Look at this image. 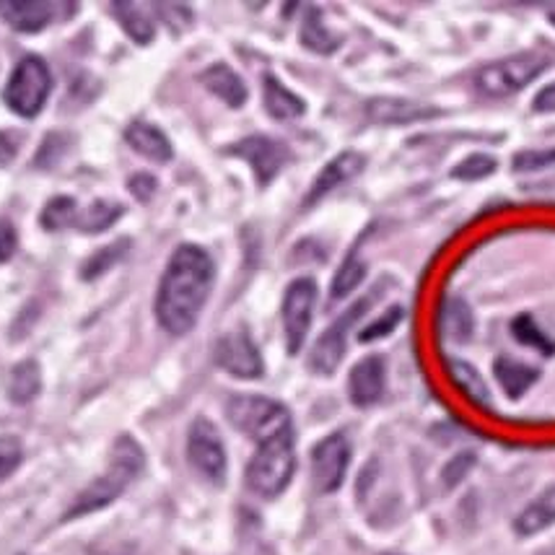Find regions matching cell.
Here are the masks:
<instances>
[{
  "mask_svg": "<svg viewBox=\"0 0 555 555\" xmlns=\"http://www.w3.org/2000/svg\"><path fill=\"white\" fill-rule=\"evenodd\" d=\"M301 44L307 50L317 52V55H333L340 48V39L327 29L322 22V11L317 5H309L307 16L301 24Z\"/></svg>",
  "mask_w": 555,
  "mask_h": 555,
  "instance_id": "21",
  "label": "cell"
},
{
  "mask_svg": "<svg viewBox=\"0 0 555 555\" xmlns=\"http://www.w3.org/2000/svg\"><path fill=\"white\" fill-rule=\"evenodd\" d=\"M188 457L190 465L203 478L210 480V483H223V475H227V452H223V441L214 423L206 418H197L193 423L188 439Z\"/></svg>",
  "mask_w": 555,
  "mask_h": 555,
  "instance_id": "8",
  "label": "cell"
},
{
  "mask_svg": "<svg viewBox=\"0 0 555 555\" xmlns=\"http://www.w3.org/2000/svg\"><path fill=\"white\" fill-rule=\"evenodd\" d=\"M145 457L143 449L135 444L130 436H120L115 441V449H112V457L107 470H104L102 478H96L94 483H89L81 491V495L76 499V504L68 508L65 519L73 517H83V514L96 512V508L109 506L112 501H117L125 493L133 480L138 478V473L143 470Z\"/></svg>",
  "mask_w": 555,
  "mask_h": 555,
  "instance_id": "2",
  "label": "cell"
},
{
  "mask_svg": "<svg viewBox=\"0 0 555 555\" xmlns=\"http://www.w3.org/2000/svg\"><path fill=\"white\" fill-rule=\"evenodd\" d=\"M363 167H366V158L361 154H356V151H343L340 156H335L333 162L317 175L312 190H309V195L304 197V208H312L317 201H322L327 193H333L335 188H340V184H346L353 180V177H359Z\"/></svg>",
  "mask_w": 555,
  "mask_h": 555,
  "instance_id": "15",
  "label": "cell"
},
{
  "mask_svg": "<svg viewBox=\"0 0 555 555\" xmlns=\"http://www.w3.org/2000/svg\"><path fill=\"white\" fill-rule=\"evenodd\" d=\"M366 115L382 125H408L436 117L439 109L431 107V104L411 102V99H374V102L366 104Z\"/></svg>",
  "mask_w": 555,
  "mask_h": 555,
  "instance_id": "16",
  "label": "cell"
},
{
  "mask_svg": "<svg viewBox=\"0 0 555 555\" xmlns=\"http://www.w3.org/2000/svg\"><path fill=\"white\" fill-rule=\"evenodd\" d=\"M385 369H387L385 359H379V356H369V359L356 363L348 379V395L353 405L369 408L382 400V395H385V379H387Z\"/></svg>",
  "mask_w": 555,
  "mask_h": 555,
  "instance_id": "14",
  "label": "cell"
},
{
  "mask_svg": "<svg viewBox=\"0 0 555 555\" xmlns=\"http://www.w3.org/2000/svg\"><path fill=\"white\" fill-rule=\"evenodd\" d=\"M203 83H206V89L214 91L218 99H223L229 107H244V102H247V86H244L242 78L236 76L229 65H210V68L203 73Z\"/></svg>",
  "mask_w": 555,
  "mask_h": 555,
  "instance_id": "18",
  "label": "cell"
},
{
  "mask_svg": "<svg viewBox=\"0 0 555 555\" xmlns=\"http://www.w3.org/2000/svg\"><path fill=\"white\" fill-rule=\"evenodd\" d=\"M402 320V309L400 307H395V309H389V312L382 317L379 322H374L372 327H366L363 330V333L359 335V340H376V338H385V335H389L395 330V325H398V322Z\"/></svg>",
  "mask_w": 555,
  "mask_h": 555,
  "instance_id": "35",
  "label": "cell"
},
{
  "mask_svg": "<svg viewBox=\"0 0 555 555\" xmlns=\"http://www.w3.org/2000/svg\"><path fill=\"white\" fill-rule=\"evenodd\" d=\"M512 333H514V338H517L519 343H527V346L543 348L545 353H553V343L545 338L543 330L534 325L532 317H527V314L517 317V320H514V325H512Z\"/></svg>",
  "mask_w": 555,
  "mask_h": 555,
  "instance_id": "32",
  "label": "cell"
},
{
  "mask_svg": "<svg viewBox=\"0 0 555 555\" xmlns=\"http://www.w3.org/2000/svg\"><path fill=\"white\" fill-rule=\"evenodd\" d=\"M493 171H495V158L493 156L473 154L452 169V177H454V180L475 182V180H486V177H491Z\"/></svg>",
  "mask_w": 555,
  "mask_h": 555,
  "instance_id": "30",
  "label": "cell"
},
{
  "mask_svg": "<svg viewBox=\"0 0 555 555\" xmlns=\"http://www.w3.org/2000/svg\"><path fill=\"white\" fill-rule=\"evenodd\" d=\"M296 470L294 431L278 434L273 439L260 441L253 462L247 465V486L262 499H275L286 491Z\"/></svg>",
  "mask_w": 555,
  "mask_h": 555,
  "instance_id": "3",
  "label": "cell"
},
{
  "mask_svg": "<svg viewBox=\"0 0 555 555\" xmlns=\"http://www.w3.org/2000/svg\"><path fill=\"white\" fill-rule=\"evenodd\" d=\"M78 216V203L68 195L52 197V201L44 206L42 216H39V223H42L48 231H63L68 227H76Z\"/></svg>",
  "mask_w": 555,
  "mask_h": 555,
  "instance_id": "28",
  "label": "cell"
},
{
  "mask_svg": "<svg viewBox=\"0 0 555 555\" xmlns=\"http://www.w3.org/2000/svg\"><path fill=\"white\" fill-rule=\"evenodd\" d=\"M538 369L525 366V363H517L512 359L495 361V379L506 389L508 398H521L538 382Z\"/></svg>",
  "mask_w": 555,
  "mask_h": 555,
  "instance_id": "24",
  "label": "cell"
},
{
  "mask_svg": "<svg viewBox=\"0 0 555 555\" xmlns=\"http://www.w3.org/2000/svg\"><path fill=\"white\" fill-rule=\"evenodd\" d=\"M16 154H18V135L0 130V167H9L13 158H16Z\"/></svg>",
  "mask_w": 555,
  "mask_h": 555,
  "instance_id": "39",
  "label": "cell"
},
{
  "mask_svg": "<svg viewBox=\"0 0 555 555\" xmlns=\"http://www.w3.org/2000/svg\"><path fill=\"white\" fill-rule=\"evenodd\" d=\"M18 247V234L16 227L5 218H0V262H9L13 255H16Z\"/></svg>",
  "mask_w": 555,
  "mask_h": 555,
  "instance_id": "36",
  "label": "cell"
},
{
  "mask_svg": "<svg viewBox=\"0 0 555 555\" xmlns=\"http://www.w3.org/2000/svg\"><path fill=\"white\" fill-rule=\"evenodd\" d=\"M52 91V73L37 55H26L11 73L3 89V102L18 117H37L48 104Z\"/></svg>",
  "mask_w": 555,
  "mask_h": 555,
  "instance_id": "4",
  "label": "cell"
},
{
  "mask_svg": "<svg viewBox=\"0 0 555 555\" xmlns=\"http://www.w3.org/2000/svg\"><path fill=\"white\" fill-rule=\"evenodd\" d=\"M57 11H73L68 3H48V0H0V18L11 29L35 35L55 22Z\"/></svg>",
  "mask_w": 555,
  "mask_h": 555,
  "instance_id": "13",
  "label": "cell"
},
{
  "mask_svg": "<svg viewBox=\"0 0 555 555\" xmlns=\"http://www.w3.org/2000/svg\"><path fill=\"white\" fill-rule=\"evenodd\" d=\"M534 112H555V83L540 91L534 99Z\"/></svg>",
  "mask_w": 555,
  "mask_h": 555,
  "instance_id": "40",
  "label": "cell"
},
{
  "mask_svg": "<svg viewBox=\"0 0 555 555\" xmlns=\"http://www.w3.org/2000/svg\"><path fill=\"white\" fill-rule=\"evenodd\" d=\"M128 247H130L128 240H122V242L109 244V247L99 249V253L91 257L89 262H86L83 278H96V275H102L104 270H109L112 266H117V262L122 260V255L128 253Z\"/></svg>",
  "mask_w": 555,
  "mask_h": 555,
  "instance_id": "31",
  "label": "cell"
},
{
  "mask_svg": "<svg viewBox=\"0 0 555 555\" xmlns=\"http://www.w3.org/2000/svg\"><path fill=\"white\" fill-rule=\"evenodd\" d=\"M120 216L122 206H115V203L109 201H96L86 210H78L76 229L86 231V234H99V231H107Z\"/></svg>",
  "mask_w": 555,
  "mask_h": 555,
  "instance_id": "27",
  "label": "cell"
},
{
  "mask_svg": "<svg viewBox=\"0 0 555 555\" xmlns=\"http://www.w3.org/2000/svg\"><path fill=\"white\" fill-rule=\"evenodd\" d=\"M216 266L206 249L182 244L171 255L156 294V320L169 335H188L214 288Z\"/></svg>",
  "mask_w": 555,
  "mask_h": 555,
  "instance_id": "1",
  "label": "cell"
},
{
  "mask_svg": "<svg viewBox=\"0 0 555 555\" xmlns=\"http://www.w3.org/2000/svg\"><path fill=\"white\" fill-rule=\"evenodd\" d=\"M39 387H42V374H39L37 361H22L11 372L9 395L18 405H26V402L35 400L39 395Z\"/></svg>",
  "mask_w": 555,
  "mask_h": 555,
  "instance_id": "25",
  "label": "cell"
},
{
  "mask_svg": "<svg viewBox=\"0 0 555 555\" xmlns=\"http://www.w3.org/2000/svg\"><path fill=\"white\" fill-rule=\"evenodd\" d=\"M439 322L441 333H444L449 340L465 343L473 335V312L462 299H447L441 304Z\"/></svg>",
  "mask_w": 555,
  "mask_h": 555,
  "instance_id": "23",
  "label": "cell"
},
{
  "mask_svg": "<svg viewBox=\"0 0 555 555\" xmlns=\"http://www.w3.org/2000/svg\"><path fill=\"white\" fill-rule=\"evenodd\" d=\"M262 86H266V109L275 120H296V117H301L307 112V104L278 81L273 73H268Z\"/></svg>",
  "mask_w": 555,
  "mask_h": 555,
  "instance_id": "20",
  "label": "cell"
},
{
  "mask_svg": "<svg viewBox=\"0 0 555 555\" xmlns=\"http://www.w3.org/2000/svg\"><path fill=\"white\" fill-rule=\"evenodd\" d=\"M473 462H475L473 454H460V457L454 460L452 465H449L447 470H444V480H447V486L460 483V480L465 478V473L470 470V467H473Z\"/></svg>",
  "mask_w": 555,
  "mask_h": 555,
  "instance_id": "38",
  "label": "cell"
},
{
  "mask_svg": "<svg viewBox=\"0 0 555 555\" xmlns=\"http://www.w3.org/2000/svg\"><path fill=\"white\" fill-rule=\"evenodd\" d=\"M229 154L234 156H242L244 162L249 164V167L255 169V177L257 182L266 188L278 177V171L288 164L291 158V151L286 143L275 141V138H268V135H249L240 141L236 145H231Z\"/></svg>",
  "mask_w": 555,
  "mask_h": 555,
  "instance_id": "10",
  "label": "cell"
},
{
  "mask_svg": "<svg viewBox=\"0 0 555 555\" xmlns=\"http://www.w3.org/2000/svg\"><path fill=\"white\" fill-rule=\"evenodd\" d=\"M229 421L234 423L240 431L260 444V441L273 439L278 434L294 431L291 415L281 402L268 398H255V395H242V398H231L227 405Z\"/></svg>",
  "mask_w": 555,
  "mask_h": 555,
  "instance_id": "6",
  "label": "cell"
},
{
  "mask_svg": "<svg viewBox=\"0 0 555 555\" xmlns=\"http://www.w3.org/2000/svg\"><path fill=\"white\" fill-rule=\"evenodd\" d=\"M216 363L223 372L240 376V379H257V376H262V369H266L262 366L260 350H257L255 340L244 330L223 335L216 343Z\"/></svg>",
  "mask_w": 555,
  "mask_h": 555,
  "instance_id": "12",
  "label": "cell"
},
{
  "mask_svg": "<svg viewBox=\"0 0 555 555\" xmlns=\"http://www.w3.org/2000/svg\"><path fill=\"white\" fill-rule=\"evenodd\" d=\"M547 22H551V24L555 26V9H551V11H547Z\"/></svg>",
  "mask_w": 555,
  "mask_h": 555,
  "instance_id": "41",
  "label": "cell"
},
{
  "mask_svg": "<svg viewBox=\"0 0 555 555\" xmlns=\"http://www.w3.org/2000/svg\"><path fill=\"white\" fill-rule=\"evenodd\" d=\"M551 525H555V486L545 488V491L519 514L517 521H514V530H517L521 538H530V534L547 530Z\"/></svg>",
  "mask_w": 555,
  "mask_h": 555,
  "instance_id": "19",
  "label": "cell"
},
{
  "mask_svg": "<svg viewBox=\"0 0 555 555\" xmlns=\"http://www.w3.org/2000/svg\"><path fill=\"white\" fill-rule=\"evenodd\" d=\"M555 167V149L547 151H521L514 156V171H540Z\"/></svg>",
  "mask_w": 555,
  "mask_h": 555,
  "instance_id": "34",
  "label": "cell"
},
{
  "mask_svg": "<svg viewBox=\"0 0 555 555\" xmlns=\"http://www.w3.org/2000/svg\"><path fill=\"white\" fill-rule=\"evenodd\" d=\"M317 304V283L312 278L294 281L283 296V330H286V348L296 356L307 340Z\"/></svg>",
  "mask_w": 555,
  "mask_h": 555,
  "instance_id": "7",
  "label": "cell"
},
{
  "mask_svg": "<svg viewBox=\"0 0 555 555\" xmlns=\"http://www.w3.org/2000/svg\"><path fill=\"white\" fill-rule=\"evenodd\" d=\"M447 366H449V376H452L454 385L462 389V395H467V398H470L473 402H478V405H488V402H491V398H488L483 376L475 372L470 363L447 361Z\"/></svg>",
  "mask_w": 555,
  "mask_h": 555,
  "instance_id": "26",
  "label": "cell"
},
{
  "mask_svg": "<svg viewBox=\"0 0 555 555\" xmlns=\"http://www.w3.org/2000/svg\"><path fill=\"white\" fill-rule=\"evenodd\" d=\"M551 57L540 55V52H521V55L504 57V61L486 65L483 70H478L475 76V86L483 96L501 99L512 96L517 91L530 86L540 73L547 70Z\"/></svg>",
  "mask_w": 555,
  "mask_h": 555,
  "instance_id": "5",
  "label": "cell"
},
{
  "mask_svg": "<svg viewBox=\"0 0 555 555\" xmlns=\"http://www.w3.org/2000/svg\"><path fill=\"white\" fill-rule=\"evenodd\" d=\"M125 141L138 154L145 158H154V162H169L171 158V143L169 138L149 122H133L125 130Z\"/></svg>",
  "mask_w": 555,
  "mask_h": 555,
  "instance_id": "17",
  "label": "cell"
},
{
  "mask_svg": "<svg viewBox=\"0 0 555 555\" xmlns=\"http://www.w3.org/2000/svg\"><path fill=\"white\" fill-rule=\"evenodd\" d=\"M128 188H130V193L138 197V201L149 203L151 195L156 193V180L151 175H135V177H130Z\"/></svg>",
  "mask_w": 555,
  "mask_h": 555,
  "instance_id": "37",
  "label": "cell"
},
{
  "mask_svg": "<svg viewBox=\"0 0 555 555\" xmlns=\"http://www.w3.org/2000/svg\"><path fill=\"white\" fill-rule=\"evenodd\" d=\"M369 301H372V296H369V299H361L359 304H353V307H350L348 312L343 314L340 320L327 330V333L320 335V340H317L314 348H312V356H309V366H312V372L333 374L335 369L340 366L343 356H346L348 327L353 325V322L359 320L363 312H366Z\"/></svg>",
  "mask_w": 555,
  "mask_h": 555,
  "instance_id": "11",
  "label": "cell"
},
{
  "mask_svg": "<svg viewBox=\"0 0 555 555\" xmlns=\"http://www.w3.org/2000/svg\"><path fill=\"white\" fill-rule=\"evenodd\" d=\"M24 460V447L16 436H0V483L13 475Z\"/></svg>",
  "mask_w": 555,
  "mask_h": 555,
  "instance_id": "33",
  "label": "cell"
},
{
  "mask_svg": "<svg viewBox=\"0 0 555 555\" xmlns=\"http://www.w3.org/2000/svg\"><path fill=\"white\" fill-rule=\"evenodd\" d=\"M389 555H392V553H389Z\"/></svg>",
  "mask_w": 555,
  "mask_h": 555,
  "instance_id": "42",
  "label": "cell"
},
{
  "mask_svg": "<svg viewBox=\"0 0 555 555\" xmlns=\"http://www.w3.org/2000/svg\"><path fill=\"white\" fill-rule=\"evenodd\" d=\"M366 278V262L359 260V255H350L346 262H343L338 273H335V281H333V288H330V294H333V299H346L353 288L361 286V281Z\"/></svg>",
  "mask_w": 555,
  "mask_h": 555,
  "instance_id": "29",
  "label": "cell"
},
{
  "mask_svg": "<svg viewBox=\"0 0 555 555\" xmlns=\"http://www.w3.org/2000/svg\"><path fill=\"white\" fill-rule=\"evenodd\" d=\"M112 13H115V18L120 22V26L125 31H128V37L133 39L135 44H151V39H154V22H151L149 16H145L141 5L135 3H112L109 5Z\"/></svg>",
  "mask_w": 555,
  "mask_h": 555,
  "instance_id": "22",
  "label": "cell"
},
{
  "mask_svg": "<svg viewBox=\"0 0 555 555\" xmlns=\"http://www.w3.org/2000/svg\"><path fill=\"white\" fill-rule=\"evenodd\" d=\"M350 462L346 434H330L312 449V480L320 493H335L343 486Z\"/></svg>",
  "mask_w": 555,
  "mask_h": 555,
  "instance_id": "9",
  "label": "cell"
}]
</instances>
